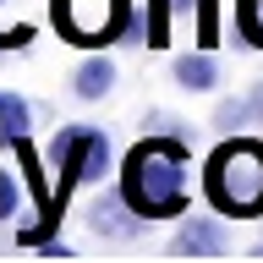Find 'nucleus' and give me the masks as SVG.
I'll return each instance as SVG.
<instances>
[{
	"label": "nucleus",
	"instance_id": "1",
	"mask_svg": "<svg viewBox=\"0 0 263 263\" xmlns=\"http://www.w3.org/2000/svg\"><path fill=\"white\" fill-rule=\"evenodd\" d=\"M186 137H143L121 164V192L143 219H170L186 209Z\"/></svg>",
	"mask_w": 263,
	"mask_h": 263
},
{
	"label": "nucleus",
	"instance_id": "2",
	"mask_svg": "<svg viewBox=\"0 0 263 263\" xmlns=\"http://www.w3.org/2000/svg\"><path fill=\"white\" fill-rule=\"evenodd\" d=\"M209 203L219 214H263V143L236 137L209 159Z\"/></svg>",
	"mask_w": 263,
	"mask_h": 263
},
{
	"label": "nucleus",
	"instance_id": "3",
	"mask_svg": "<svg viewBox=\"0 0 263 263\" xmlns=\"http://www.w3.org/2000/svg\"><path fill=\"white\" fill-rule=\"evenodd\" d=\"M104 170H110V137L99 126L77 121V126H61L49 137V197H55V209L82 181H104Z\"/></svg>",
	"mask_w": 263,
	"mask_h": 263
},
{
	"label": "nucleus",
	"instance_id": "4",
	"mask_svg": "<svg viewBox=\"0 0 263 263\" xmlns=\"http://www.w3.org/2000/svg\"><path fill=\"white\" fill-rule=\"evenodd\" d=\"M55 28L82 49H104L132 33V0H55Z\"/></svg>",
	"mask_w": 263,
	"mask_h": 263
},
{
	"label": "nucleus",
	"instance_id": "5",
	"mask_svg": "<svg viewBox=\"0 0 263 263\" xmlns=\"http://www.w3.org/2000/svg\"><path fill=\"white\" fill-rule=\"evenodd\" d=\"M148 22H154V39L148 44L159 49L181 33H192V44L209 49L214 44V0H148Z\"/></svg>",
	"mask_w": 263,
	"mask_h": 263
},
{
	"label": "nucleus",
	"instance_id": "6",
	"mask_svg": "<svg viewBox=\"0 0 263 263\" xmlns=\"http://www.w3.org/2000/svg\"><path fill=\"white\" fill-rule=\"evenodd\" d=\"M88 230H93L99 241H132L137 230H143V214L126 203V192L115 186V192H99L88 203Z\"/></svg>",
	"mask_w": 263,
	"mask_h": 263
},
{
	"label": "nucleus",
	"instance_id": "7",
	"mask_svg": "<svg viewBox=\"0 0 263 263\" xmlns=\"http://www.w3.org/2000/svg\"><path fill=\"white\" fill-rule=\"evenodd\" d=\"M170 258H225V230L214 219H181L176 241H170Z\"/></svg>",
	"mask_w": 263,
	"mask_h": 263
},
{
	"label": "nucleus",
	"instance_id": "8",
	"mask_svg": "<svg viewBox=\"0 0 263 263\" xmlns=\"http://www.w3.org/2000/svg\"><path fill=\"white\" fill-rule=\"evenodd\" d=\"M115 88V66L104 61V55H93V61H82L77 71H71V93L77 99H104Z\"/></svg>",
	"mask_w": 263,
	"mask_h": 263
},
{
	"label": "nucleus",
	"instance_id": "9",
	"mask_svg": "<svg viewBox=\"0 0 263 263\" xmlns=\"http://www.w3.org/2000/svg\"><path fill=\"white\" fill-rule=\"evenodd\" d=\"M176 82L186 88V93H209L214 82H219V61L203 55V49H197V55H181L176 61Z\"/></svg>",
	"mask_w": 263,
	"mask_h": 263
},
{
	"label": "nucleus",
	"instance_id": "10",
	"mask_svg": "<svg viewBox=\"0 0 263 263\" xmlns=\"http://www.w3.org/2000/svg\"><path fill=\"white\" fill-rule=\"evenodd\" d=\"M28 121H33L28 99H16V93H6V88H0V143H11V137H28Z\"/></svg>",
	"mask_w": 263,
	"mask_h": 263
},
{
	"label": "nucleus",
	"instance_id": "11",
	"mask_svg": "<svg viewBox=\"0 0 263 263\" xmlns=\"http://www.w3.org/2000/svg\"><path fill=\"white\" fill-rule=\"evenodd\" d=\"M22 6H28V0H0V49H16V44H28V39H33Z\"/></svg>",
	"mask_w": 263,
	"mask_h": 263
},
{
	"label": "nucleus",
	"instance_id": "12",
	"mask_svg": "<svg viewBox=\"0 0 263 263\" xmlns=\"http://www.w3.org/2000/svg\"><path fill=\"white\" fill-rule=\"evenodd\" d=\"M236 22H241V39L263 49V0H236Z\"/></svg>",
	"mask_w": 263,
	"mask_h": 263
},
{
	"label": "nucleus",
	"instance_id": "13",
	"mask_svg": "<svg viewBox=\"0 0 263 263\" xmlns=\"http://www.w3.org/2000/svg\"><path fill=\"white\" fill-rule=\"evenodd\" d=\"M247 121H252V104H247V99H225V104L214 110V126L219 132H236V126H247Z\"/></svg>",
	"mask_w": 263,
	"mask_h": 263
},
{
	"label": "nucleus",
	"instance_id": "14",
	"mask_svg": "<svg viewBox=\"0 0 263 263\" xmlns=\"http://www.w3.org/2000/svg\"><path fill=\"white\" fill-rule=\"evenodd\" d=\"M247 104H252V121H263V82H252V93H247Z\"/></svg>",
	"mask_w": 263,
	"mask_h": 263
},
{
	"label": "nucleus",
	"instance_id": "15",
	"mask_svg": "<svg viewBox=\"0 0 263 263\" xmlns=\"http://www.w3.org/2000/svg\"><path fill=\"white\" fill-rule=\"evenodd\" d=\"M252 258H263V241H258V247H252Z\"/></svg>",
	"mask_w": 263,
	"mask_h": 263
}]
</instances>
